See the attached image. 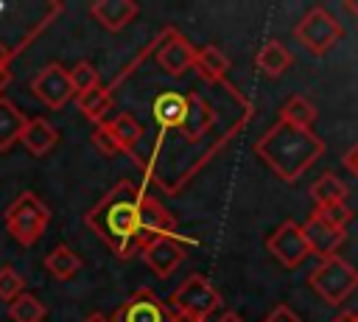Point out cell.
<instances>
[{"mask_svg": "<svg viewBox=\"0 0 358 322\" xmlns=\"http://www.w3.org/2000/svg\"><path fill=\"white\" fill-rule=\"evenodd\" d=\"M84 224L117 258H131L154 235L176 232L173 216L154 196H148L140 185H134L129 179H123L112 190H106L84 213Z\"/></svg>", "mask_w": 358, "mask_h": 322, "instance_id": "cell-1", "label": "cell"}, {"mask_svg": "<svg viewBox=\"0 0 358 322\" xmlns=\"http://www.w3.org/2000/svg\"><path fill=\"white\" fill-rule=\"evenodd\" d=\"M255 151L268 165L271 174H277L282 182L291 185L324 154V140L313 129L277 120L260 134V140L255 143Z\"/></svg>", "mask_w": 358, "mask_h": 322, "instance_id": "cell-2", "label": "cell"}, {"mask_svg": "<svg viewBox=\"0 0 358 322\" xmlns=\"http://www.w3.org/2000/svg\"><path fill=\"white\" fill-rule=\"evenodd\" d=\"M48 224H50V210L34 190H22L6 207V232L25 249L45 235Z\"/></svg>", "mask_w": 358, "mask_h": 322, "instance_id": "cell-3", "label": "cell"}, {"mask_svg": "<svg viewBox=\"0 0 358 322\" xmlns=\"http://www.w3.org/2000/svg\"><path fill=\"white\" fill-rule=\"evenodd\" d=\"M308 286L330 305H341L358 291V269L341 255L322 258L308 274Z\"/></svg>", "mask_w": 358, "mask_h": 322, "instance_id": "cell-4", "label": "cell"}, {"mask_svg": "<svg viewBox=\"0 0 358 322\" xmlns=\"http://www.w3.org/2000/svg\"><path fill=\"white\" fill-rule=\"evenodd\" d=\"M294 36H296V42H299L310 56H324V53H330V50L341 42L344 28H341V22H338L324 6H313V8L296 22Z\"/></svg>", "mask_w": 358, "mask_h": 322, "instance_id": "cell-5", "label": "cell"}, {"mask_svg": "<svg viewBox=\"0 0 358 322\" xmlns=\"http://www.w3.org/2000/svg\"><path fill=\"white\" fill-rule=\"evenodd\" d=\"M218 305H221V297H218V291L213 288V283H210L207 277H201V274H190V277L171 294V305H168V308L182 311V314H187V316L204 322Z\"/></svg>", "mask_w": 358, "mask_h": 322, "instance_id": "cell-6", "label": "cell"}, {"mask_svg": "<svg viewBox=\"0 0 358 322\" xmlns=\"http://www.w3.org/2000/svg\"><path fill=\"white\" fill-rule=\"evenodd\" d=\"M145 266L157 274V277H171L179 263L185 260V238H179L176 232H165V235H154L143 244L140 249Z\"/></svg>", "mask_w": 358, "mask_h": 322, "instance_id": "cell-7", "label": "cell"}, {"mask_svg": "<svg viewBox=\"0 0 358 322\" xmlns=\"http://www.w3.org/2000/svg\"><path fill=\"white\" fill-rule=\"evenodd\" d=\"M31 90H34V95H36L45 106H50V109H62L70 98H76L73 84H70V76H67V67H62L59 62L45 64V67L31 78Z\"/></svg>", "mask_w": 358, "mask_h": 322, "instance_id": "cell-8", "label": "cell"}, {"mask_svg": "<svg viewBox=\"0 0 358 322\" xmlns=\"http://www.w3.org/2000/svg\"><path fill=\"white\" fill-rule=\"evenodd\" d=\"M266 246L268 252L285 266V269H296L310 252H308V244H305V235L299 230L296 221H282L268 238H266Z\"/></svg>", "mask_w": 358, "mask_h": 322, "instance_id": "cell-9", "label": "cell"}, {"mask_svg": "<svg viewBox=\"0 0 358 322\" xmlns=\"http://www.w3.org/2000/svg\"><path fill=\"white\" fill-rule=\"evenodd\" d=\"M193 59H196V48L190 45V39H185L176 31H165L162 34L159 48H157V64L168 76H173V78L185 76L193 67Z\"/></svg>", "mask_w": 358, "mask_h": 322, "instance_id": "cell-10", "label": "cell"}, {"mask_svg": "<svg viewBox=\"0 0 358 322\" xmlns=\"http://www.w3.org/2000/svg\"><path fill=\"white\" fill-rule=\"evenodd\" d=\"M302 235H305V244H308V252L319 255L322 258H330V255H338V246L344 244L347 238V230H336L330 224H324L322 218H316L313 213L308 216L305 224H299Z\"/></svg>", "mask_w": 358, "mask_h": 322, "instance_id": "cell-11", "label": "cell"}, {"mask_svg": "<svg viewBox=\"0 0 358 322\" xmlns=\"http://www.w3.org/2000/svg\"><path fill=\"white\" fill-rule=\"evenodd\" d=\"M112 322H165V305L151 288H140L117 308Z\"/></svg>", "mask_w": 358, "mask_h": 322, "instance_id": "cell-12", "label": "cell"}, {"mask_svg": "<svg viewBox=\"0 0 358 322\" xmlns=\"http://www.w3.org/2000/svg\"><path fill=\"white\" fill-rule=\"evenodd\" d=\"M185 95H187V112H185V123H182L179 134L187 143H199L210 132V126L215 120V112H213L210 101L201 98L199 92H185Z\"/></svg>", "mask_w": 358, "mask_h": 322, "instance_id": "cell-13", "label": "cell"}, {"mask_svg": "<svg viewBox=\"0 0 358 322\" xmlns=\"http://www.w3.org/2000/svg\"><path fill=\"white\" fill-rule=\"evenodd\" d=\"M90 14H92L95 22H101V28L123 31L140 14V6L131 3V0H95L90 6Z\"/></svg>", "mask_w": 358, "mask_h": 322, "instance_id": "cell-14", "label": "cell"}, {"mask_svg": "<svg viewBox=\"0 0 358 322\" xmlns=\"http://www.w3.org/2000/svg\"><path fill=\"white\" fill-rule=\"evenodd\" d=\"M185 112H187V95L185 92H162L154 98L151 104V115L162 129L179 132L185 123Z\"/></svg>", "mask_w": 358, "mask_h": 322, "instance_id": "cell-15", "label": "cell"}, {"mask_svg": "<svg viewBox=\"0 0 358 322\" xmlns=\"http://www.w3.org/2000/svg\"><path fill=\"white\" fill-rule=\"evenodd\" d=\"M20 143L34 154V157H45L56 143H59V129L50 126L45 118H28L20 134Z\"/></svg>", "mask_w": 358, "mask_h": 322, "instance_id": "cell-16", "label": "cell"}, {"mask_svg": "<svg viewBox=\"0 0 358 322\" xmlns=\"http://www.w3.org/2000/svg\"><path fill=\"white\" fill-rule=\"evenodd\" d=\"M103 123H106L112 140L117 143V148H120L123 154H131V157H134V148H137V143L143 140V126H140V120H137L134 115H129V112H117L115 118H106Z\"/></svg>", "mask_w": 358, "mask_h": 322, "instance_id": "cell-17", "label": "cell"}, {"mask_svg": "<svg viewBox=\"0 0 358 322\" xmlns=\"http://www.w3.org/2000/svg\"><path fill=\"white\" fill-rule=\"evenodd\" d=\"M193 70H196L199 78H204L207 84H218V81H224V76H227V70H229V59H227L215 45H204L201 50H196Z\"/></svg>", "mask_w": 358, "mask_h": 322, "instance_id": "cell-18", "label": "cell"}, {"mask_svg": "<svg viewBox=\"0 0 358 322\" xmlns=\"http://www.w3.org/2000/svg\"><path fill=\"white\" fill-rule=\"evenodd\" d=\"M291 53H288V48L282 45V42H277V39H268L260 50H257V56H255V64H257V70L263 73V76H268V78H277V76H282L288 67H291Z\"/></svg>", "mask_w": 358, "mask_h": 322, "instance_id": "cell-19", "label": "cell"}, {"mask_svg": "<svg viewBox=\"0 0 358 322\" xmlns=\"http://www.w3.org/2000/svg\"><path fill=\"white\" fill-rule=\"evenodd\" d=\"M76 104H78V109L84 112V118L98 126V123H103L106 115L112 112V92H109V87L95 84L92 90L78 92V95H76Z\"/></svg>", "mask_w": 358, "mask_h": 322, "instance_id": "cell-20", "label": "cell"}, {"mask_svg": "<svg viewBox=\"0 0 358 322\" xmlns=\"http://www.w3.org/2000/svg\"><path fill=\"white\" fill-rule=\"evenodd\" d=\"M25 120L28 118L17 109V104L0 95V151H8L14 143H20Z\"/></svg>", "mask_w": 358, "mask_h": 322, "instance_id": "cell-21", "label": "cell"}, {"mask_svg": "<svg viewBox=\"0 0 358 322\" xmlns=\"http://www.w3.org/2000/svg\"><path fill=\"white\" fill-rule=\"evenodd\" d=\"M45 269H48V274L56 277V280H70V277L78 274L81 258H78L67 244H59L56 249H50V252L45 255Z\"/></svg>", "mask_w": 358, "mask_h": 322, "instance_id": "cell-22", "label": "cell"}, {"mask_svg": "<svg viewBox=\"0 0 358 322\" xmlns=\"http://www.w3.org/2000/svg\"><path fill=\"white\" fill-rule=\"evenodd\" d=\"M347 185L336 176V174H330V171H324L316 182H313V188H310V196H313V202H316V207H324V204H338V202H344L347 199Z\"/></svg>", "mask_w": 358, "mask_h": 322, "instance_id": "cell-23", "label": "cell"}, {"mask_svg": "<svg viewBox=\"0 0 358 322\" xmlns=\"http://www.w3.org/2000/svg\"><path fill=\"white\" fill-rule=\"evenodd\" d=\"M280 120L291 123V126H302V129H310L313 120H316V106L302 98V95H291L282 106H280Z\"/></svg>", "mask_w": 358, "mask_h": 322, "instance_id": "cell-24", "label": "cell"}, {"mask_svg": "<svg viewBox=\"0 0 358 322\" xmlns=\"http://www.w3.org/2000/svg\"><path fill=\"white\" fill-rule=\"evenodd\" d=\"M8 314L14 322H42L48 316V308L31 291H22L17 300L8 302Z\"/></svg>", "mask_w": 358, "mask_h": 322, "instance_id": "cell-25", "label": "cell"}, {"mask_svg": "<svg viewBox=\"0 0 358 322\" xmlns=\"http://www.w3.org/2000/svg\"><path fill=\"white\" fill-rule=\"evenodd\" d=\"M67 76H70V84H73V92H76V95H78V92H87V90H92L95 84H101L98 67H95L92 62H87V59L76 62V64L67 70Z\"/></svg>", "mask_w": 358, "mask_h": 322, "instance_id": "cell-26", "label": "cell"}, {"mask_svg": "<svg viewBox=\"0 0 358 322\" xmlns=\"http://www.w3.org/2000/svg\"><path fill=\"white\" fill-rule=\"evenodd\" d=\"M25 291V277L14 269V266H0V300L3 302H11L17 300L20 294Z\"/></svg>", "mask_w": 358, "mask_h": 322, "instance_id": "cell-27", "label": "cell"}, {"mask_svg": "<svg viewBox=\"0 0 358 322\" xmlns=\"http://www.w3.org/2000/svg\"><path fill=\"white\" fill-rule=\"evenodd\" d=\"M313 216H316V218H322L324 224L336 227V230H347V224H350V218H352V210H350L344 202H338V204L316 207V210H313Z\"/></svg>", "mask_w": 358, "mask_h": 322, "instance_id": "cell-28", "label": "cell"}, {"mask_svg": "<svg viewBox=\"0 0 358 322\" xmlns=\"http://www.w3.org/2000/svg\"><path fill=\"white\" fill-rule=\"evenodd\" d=\"M92 146H95L103 157H115V154H120V148H117V143L112 140L106 123H98V126L92 129Z\"/></svg>", "mask_w": 358, "mask_h": 322, "instance_id": "cell-29", "label": "cell"}, {"mask_svg": "<svg viewBox=\"0 0 358 322\" xmlns=\"http://www.w3.org/2000/svg\"><path fill=\"white\" fill-rule=\"evenodd\" d=\"M11 59H14V50L0 39V95L11 81Z\"/></svg>", "mask_w": 358, "mask_h": 322, "instance_id": "cell-30", "label": "cell"}, {"mask_svg": "<svg viewBox=\"0 0 358 322\" xmlns=\"http://www.w3.org/2000/svg\"><path fill=\"white\" fill-rule=\"evenodd\" d=\"M263 322H302V316H299L291 305H274L271 314H268Z\"/></svg>", "mask_w": 358, "mask_h": 322, "instance_id": "cell-31", "label": "cell"}, {"mask_svg": "<svg viewBox=\"0 0 358 322\" xmlns=\"http://www.w3.org/2000/svg\"><path fill=\"white\" fill-rule=\"evenodd\" d=\"M165 322H201V319H193V316H187V314L173 311V308L165 305Z\"/></svg>", "mask_w": 358, "mask_h": 322, "instance_id": "cell-32", "label": "cell"}, {"mask_svg": "<svg viewBox=\"0 0 358 322\" xmlns=\"http://www.w3.org/2000/svg\"><path fill=\"white\" fill-rule=\"evenodd\" d=\"M344 165L350 168V174H355V176H358V146H352V148L347 151V157H344Z\"/></svg>", "mask_w": 358, "mask_h": 322, "instance_id": "cell-33", "label": "cell"}, {"mask_svg": "<svg viewBox=\"0 0 358 322\" xmlns=\"http://www.w3.org/2000/svg\"><path fill=\"white\" fill-rule=\"evenodd\" d=\"M330 322H358V311H344V314H338V316L330 319Z\"/></svg>", "mask_w": 358, "mask_h": 322, "instance_id": "cell-34", "label": "cell"}, {"mask_svg": "<svg viewBox=\"0 0 358 322\" xmlns=\"http://www.w3.org/2000/svg\"><path fill=\"white\" fill-rule=\"evenodd\" d=\"M218 322H243V319H241L235 311H224V314L218 316Z\"/></svg>", "mask_w": 358, "mask_h": 322, "instance_id": "cell-35", "label": "cell"}, {"mask_svg": "<svg viewBox=\"0 0 358 322\" xmlns=\"http://www.w3.org/2000/svg\"><path fill=\"white\" fill-rule=\"evenodd\" d=\"M84 322H112V319H109L106 314H98V311H95V314H90Z\"/></svg>", "mask_w": 358, "mask_h": 322, "instance_id": "cell-36", "label": "cell"}, {"mask_svg": "<svg viewBox=\"0 0 358 322\" xmlns=\"http://www.w3.org/2000/svg\"><path fill=\"white\" fill-rule=\"evenodd\" d=\"M344 8H347L352 17H358V0H347V3H344Z\"/></svg>", "mask_w": 358, "mask_h": 322, "instance_id": "cell-37", "label": "cell"}]
</instances>
